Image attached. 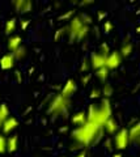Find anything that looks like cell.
Listing matches in <instances>:
<instances>
[{
    "instance_id": "cell-21",
    "label": "cell",
    "mask_w": 140,
    "mask_h": 157,
    "mask_svg": "<svg viewBox=\"0 0 140 157\" xmlns=\"http://www.w3.org/2000/svg\"><path fill=\"white\" fill-rule=\"evenodd\" d=\"M96 76H97L98 80L106 81V80H108V77H109V70H108L106 67L100 68V70H97V73H96Z\"/></svg>"
},
{
    "instance_id": "cell-9",
    "label": "cell",
    "mask_w": 140,
    "mask_h": 157,
    "mask_svg": "<svg viewBox=\"0 0 140 157\" xmlns=\"http://www.w3.org/2000/svg\"><path fill=\"white\" fill-rule=\"evenodd\" d=\"M77 90V85H76V81L74 80V78H68V80L66 81V84L63 85V88H62V92L60 94L66 97V98H71L72 94Z\"/></svg>"
},
{
    "instance_id": "cell-5",
    "label": "cell",
    "mask_w": 140,
    "mask_h": 157,
    "mask_svg": "<svg viewBox=\"0 0 140 157\" xmlns=\"http://www.w3.org/2000/svg\"><path fill=\"white\" fill-rule=\"evenodd\" d=\"M84 25H85V24H84L83 21H81L80 16H75V17H72V18H71L70 25L66 28L67 34H68V37H70L71 41H74V39H76L77 33L80 32V29L83 28Z\"/></svg>"
},
{
    "instance_id": "cell-13",
    "label": "cell",
    "mask_w": 140,
    "mask_h": 157,
    "mask_svg": "<svg viewBox=\"0 0 140 157\" xmlns=\"http://www.w3.org/2000/svg\"><path fill=\"white\" fill-rule=\"evenodd\" d=\"M128 137H130V143L140 144V122H138L136 124H134L128 130Z\"/></svg>"
},
{
    "instance_id": "cell-12",
    "label": "cell",
    "mask_w": 140,
    "mask_h": 157,
    "mask_svg": "<svg viewBox=\"0 0 140 157\" xmlns=\"http://www.w3.org/2000/svg\"><path fill=\"white\" fill-rule=\"evenodd\" d=\"M21 42H22V38H21V36H18V34H14V36L9 37L8 42H7V47H8L9 52L13 54L18 47L21 46Z\"/></svg>"
},
{
    "instance_id": "cell-18",
    "label": "cell",
    "mask_w": 140,
    "mask_h": 157,
    "mask_svg": "<svg viewBox=\"0 0 140 157\" xmlns=\"http://www.w3.org/2000/svg\"><path fill=\"white\" fill-rule=\"evenodd\" d=\"M16 26H17V20L12 17V18H9L8 21L6 22V28H4V33L8 34V36H11V34L16 30Z\"/></svg>"
},
{
    "instance_id": "cell-28",
    "label": "cell",
    "mask_w": 140,
    "mask_h": 157,
    "mask_svg": "<svg viewBox=\"0 0 140 157\" xmlns=\"http://www.w3.org/2000/svg\"><path fill=\"white\" fill-rule=\"evenodd\" d=\"M72 14H74V11H68V12H66L63 14H60L59 16V20H68Z\"/></svg>"
},
{
    "instance_id": "cell-25",
    "label": "cell",
    "mask_w": 140,
    "mask_h": 157,
    "mask_svg": "<svg viewBox=\"0 0 140 157\" xmlns=\"http://www.w3.org/2000/svg\"><path fill=\"white\" fill-rule=\"evenodd\" d=\"M112 30H113V24L110 21H105V24H104V32L106 34H109Z\"/></svg>"
},
{
    "instance_id": "cell-11",
    "label": "cell",
    "mask_w": 140,
    "mask_h": 157,
    "mask_svg": "<svg viewBox=\"0 0 140 157\" xmlns=\"http://www.w3.org/2000/svg\"><path fill=\"white\" fill-rule=\"evenodd\" d=\"M14 63H16V59H14L13 54L8 52V54H6V55H3L2 59H0V68L4 70V71L11 70V68H13Z\"/></svg>"
},
{
    "instance_id": "cell-29",
    "label": "cell",
    "mask_w": 140,
    "mask_h": 157,
    "mask_svg": "<svg viewBox=\"0 0 140 157\" xmlns=\"http://www.w3.org/2000/svg\"><path fill=\"white\" fill-rule=\"evenodd\" d=\"M102 93H101V90L100 89H93L90 92V98H97V97H100Z\"/></svg>"
},
{
    "instance_id": "cell-15",
    "label": "cell",
    "mask_w": 140,
    "mask_h": 157,
    "mask_svg": "<svg viewBox=\"0 0 140 157\" xmlns=\"http://www.w3.org/2000/svg\"><path fill=\"white\" fill-rule=\"evenodd\" d=\"M18 148V136L17 135H12L7 139V152L13 153L16 152Z\"/></svg>"
},
{
    "instance_id": "cell-17",
    "label": "cell",
    "mask_w": 140,
    "mask_h": 157,
    "mask_svg": "<svg viewBox=\"0 0 140 157\" xmlns=\"http://www.w3.org/2000/svg\"><path fill=\"white\" fill-rule=\"evenodd\" d=\"M132 48H134V46H132L131 42H124L122 45V47H120V50H119L120 56L122 58H128L132 54Z\"/></svg>"
},
{
    "instance_id": "cell-35",
    "label": "cell",
    "mask_w": 140,
    "mask_h": 157,
    "mask_svg": "<svg viewBox=\"0 0 140 157\" xmlns=\"http://www.w3.org/2000/svg\"><path fill=\"white\" fill-rule=\"evenodd\" d=\"M76 157H86V152H80V153L79 155H76Z\"/></svg>"
},
{
    "instance_id": "cell-26",
    "label": "cell",
    "mask_w": 140,
    "mask_h": 157,
    "mask_svg": "<svg viewBox=\"0 0 140 157\" xmlns=\"http://www.w3.org/2000/svg\"><path fill=\"white\" fill-rule=\"evenodd\" d=\"M64 30H66V28H62V29H59L56 33H55V36H54V41H59L60 39V37L64 34Z\"/></svg>"
},
{
    "instance_id": "cell-34",
    "label": "cell",
    "mask_w": 140,
    "mask_h": 157,
    "mask_svg": "<svg viewBox=\"0 0 140 157\" xmlns=\"http://www.w3.org/2000/svg\"><path fill=\"white\" fill-rule=\"evenodd\" d=\"M105 16H108V13H106V12H101V13H100V16H98V20H102Z\"/></svg>"
},
{
    "instance_id": "cell-32",
    "label": "cell",
    "mask_w": 140,
    "mask_h": 157,
    "mask_svg": "<svg viewBox=\"0 0 140 157\" xmlns=\"http://www.w3.org/2000/svg\"><path fill=\"white\" fill-rule=\"evenodd\" d=\"M89 78H90V75H88V76H83V78H81V81H83L84 84H85V82H88V81H89Z\"/></svg>"
},
{
    "instance_id": "cell-23",
    "label": "cell",
    "mask_w": 140,
    "mask_h": 157,
    "mask_svg": "<svg viewBox=\"0 0 140 157\" xmlns=\"http://www.w3.org/2000/svg\"><path fill=\"white\" fill-rule=\"evenodd\" d=\"M7 152V137L4 135H0V155Z\"/></svg>"
},
{
    "instance_id": "cell-38",
    "label": "cell",
    "mask_w": 140,
    "mask_h": 157,
    "mask_svg": "<svg viewBox=\"0 0 140 157\" xmlns=\"http://www.w3.org/2000/svg\"><path fill=\"white\" fill-rule=\"evenodd\" d=\"M2 127H3V122H0V131H2Z\"/></svg>"
},
{
    "instance_id": "cell-3",
    "label": "cell",
    "mask_w": 140,
    "mask_h": 157,
    "mask_svg": "<svg viewBox=\"0 0 140 157\" xmlns=\"http://www.w3.org/2000/svg\"><path fill=\"white\" fill-rule=\"evenodd\" d=\"M71 107V100L70 98L63 97L59 93L52 97L51 102L49 104V109H47V113H50L54 117L62 115V114H67V111L70 110Z\"/></svg>"
},
{
    "instance_id": "cell-19",
    "label": "cell",
    "mask_w": 140,
    "mask_h": 157,
    "mask_svg": "<svg viewBox=\"0 0 140 157\" xmlns=\"http://www.w3.org/2000/svg\"><path fill=\"white\" fill-rule=\"evenodd\" d=\"M26 54H28V50H26V47L21 45L20 47L17 48L16 51L13 52V56H14V59H16V60H22V59L26 56Z\"/></svg>"
},
{
    "instance_id": "cell-6",
    "label": "cell",
    "mask_w": 140,
    "mask_h": 157,
    "mask_svg": "<svg viewBox=\"0 0 140 157\" xmlns=\"http://www.w3.org/2000/svg\"><path fill=\"white\" fill-rule=\"evenodd\" d=\"M122 63V56H120L119 51H113L110 52L108 58H106V68L110 71V70H115L118 68Z\"/></svg>"
},
{
    "instance_id": "cell-30",
    "label": "cell",
    "mask_w": 140,
    "mask_h": 157,
    "mask_svg": "<svg viewBox=\"0 0 140 157\" xmlns=\"http://www.w3.org/2000/svg\"><path fill=\"white\" fill-rule=\"evenodd\" d=\"M29 24H30V20H22L21 24H20V28L22 29V30H25V29L29 26Z\"/></svg>"
},
{
    "instance_id": "cell-31",
    "label": "cell",
    "mask_w": 140,
    "mask_h": 157,
    "mask_svg": "<svg viewBox=\"0 0 140 157\" xmlns=\"http://www.w3.org/2000/svg\"><path fill=\"white\" fill-rule=\"evenodd\" d=\"M14 76H16V78H17L18 82H22V75H21L20 71H16V72H14Z\"/></svg>"
},
{
    "instance_id": "cell-4",
    "label": "cell",
    "mask_w": 140,
    "mask_h": 157,
    "mask_svg": "<svg viewBox=\"0 0 140 157\" xmlns=\"http://www.w3.org/2000/svg\"><path fill=\"white\" fill-rule=\"evenodd\" d=\"M114 147L118 151H123L126 149L128 144H130V137H128V130L127 128H120L118 132L114 135Z\"/></svg>"
},
{
    "instance_id": "cell-33",
    "label": "cell",
    "mask_w": 140,
    "mask_h": 157,
    "mask_svg": "<svg viewBox=\"0 0 140 157\" xmlns=\"http://www.w3.org/2000/svg\"><path fill=\"white\" fill-rule=\"evenodd\" d=\"M85 70H88V64H86V60H84L83 67H81V71H83V72H85Z\"/></svg>"
},
{
    "instance_id": "cell-36",
    "label": "cell",
    "mask_w": 140,
    "mask_h": 157,
    "mask_svg": "<svg viewBox=\"0 0 140 157\" xmlns=\"http://www.w3.org/2000/svg\"><path fill=\"white\" fill-rule=\"evenodd\" d=\"M113 157H122V155H120V153H115Z\"/></svg>"
},
{
    "instance_id": "cell-8",
    "label": "cell",
    "mask_w": 140,
    "mask_h": 157,
    "mask_svg": "<svg viewBox=\"0 0 140 157\" xmlns=\"http://www.w3.org/2000/svg\"><path fill=\"white\" fill-rule=\"evenodd\" d=\"M12 4L18 13H29L33 9V3L30 0H13Z\"/></svg>"
},
{
    "instance_id": "cell-20",
    "label": "cell",
    "mask_w": 140,
    "mask_h": 157,
    "mask_svg": "<svg viewBox=\"0 0 140 157\" xmlns=\"http://www.w3.org/2000/svg\"><path fill=\"white\" fill-rule=\"evenodd\" d=\"M11 115H9V109L7 104H0V122H4Z\"/></svg>"
},
{
    "instance_id": "cell-1",
    "label": "cell",
    "mask_w": 140,
    "mask_h": 157,
    "mask_svg": "<svg viewBox=\"0 0 140 157\" xmlns=\"http://www.w3.org/2000/svg\"><path fill=\"white\" fill-rule=\"evenodd\" d=\"M104 127H98L90 122H86L85 124L79 126L72 131V137L74 140L79 141L80 144H83L85 147H89L94 143H98L102 137Z\"/></svg>"
},
{
    "instance_id": "cell-10",
    "label": "cell",
    "mask_w": 140,
    "mask_h": 157,
    "mask_svg": "<svg viewBox=\"0 0 140 157\" xmlns=\"http://www.w3.org/2000/svg\"><path fill=\"white\" fill-rule=\"evenodd\" d=\"M17 127H18V121L14 117H9L3 122L2 131H3L4 135H8V134H11L13 130H16Z\"/></svg>"
},
{
    "instance_id": "cell-24",
    "label": "cell",
    "mask_w": 140,
    "mask_h": 157,
    "mask_svg": "<svg viewBox=\"0 0 140 157\" xmlns=\"http://www.w3.org/2000/svg\"><path fill=\"white\" fill-rule=\"evenodd\" d=\"M80 18H81V21H83L85 25H89V24L92 22V17L89 16V14L83 13V14H80Z\"/></svg>"
},
{
    "instance_id": "cell-16",
    "label": "cell",
    "mask_w": 140,
    "mask_h": 157,
    "mask_svg": "<svg viewBox=\"0 0 140 157\" xmlns=\"http://www.w3.org/2000/svg\"><path fill=\"white\" fill-rule=\"evenodd\" d=\"M71 122L74 123L75 126H83L86 123V113L84 111H79V113H76L75 115H72V119Z\"/></svg>"
},
{
    "instance_id": "cell-27",
    "label": "cell",
    "mask_w": 140,
    "mask_h": 157,
    "mask_svg": "<svg viewBox=\"0 0 140 157\" xmlns=\"http://www.w3.org/2000/svg\"><path fill=\"white\" fill-rule=\"evenodd\" d=\"M110 50H109V46L108 45H106V43H102V46H101V50H100V52L101 54H104V55H106V56H108L109 55V52Z\"/></svg>"
},
{
    "instance_id": "cell-7",
    "label": "cell",
    "mask_w": 140,
    "mask_h": 157,
    "mask_svg": "<svg viewBox=\"0 0 140 157\" xmlns=\"http://www.w3.org/2000/svg\"><path fill=\"white\" fill-rule=\"evenodd\" d=\"M106 55H104V54L101 52H93L90 56V66L93 70H100V68H104L106 67Z\"/></svg>"
},
{
    "instance_id": "cell-2",
    "label": "cell",
    "mask_w": 140,
    "mask_h": 157,
    "mask_svg": "<svg viewBox=\"0 0 140 157\" xmlns=\"http://www.w3.org/2000/svg\"><path fill=\"white\" fill-rule=\"evenodd\" d=\"M113 110L112 105H110L109 98H104L101 105L97 106L94 104H92L86 113V122H90L98 127H104L105 123L112 118Z\"/></svg>"
},
{
    "instance_id": "cell-14",
    "label": "cell",
    "mask_w": 140,
    "mask_h": 157,
    "mask_svg": "<svg viewBox=\"0 0 140 157\" xmlns=\"http://www.w3.org/2000/svg\"><path fill=\"white\" fill-rule=\"evenodd\" d=\"M104 130L108 132L109 135H115V134L118 132V123H117V121H115L114 118L112 117V118H110V119L105 123Z\"/></svg>"
},
{
    "instance_id": "cell-22",
    "label": "cell",
    "mask_w": 140,
    "mask_h": 157,
    "mask_svg": "<svg viewBox=\"0 0 140 157\" xmlns=\"http://www.w3.org/2000/svg\"><path fill=\"white\" fill-rule=\"evenodd\" d=\"M101 93L105 96V98H109L110 96L113 94V88L112 85H109V84H105L104 88H102V90H101Z\"/></svg>"
},
{
    "instance_id": "cell-37",
    "label": "cell",
    "mask_w": 140,
    "mask_h": 157,
    "mask_svg": "<svg viewBox=\"0 0 140 157\" xmlns=\"http://www.w3.org/2000/svg\"><path fill=\"white\" fill-rule=\"evenodd\" d=\"M136 33H138V34H140V26H138V28H136Z\"/></svg>"
}]
</instances>
